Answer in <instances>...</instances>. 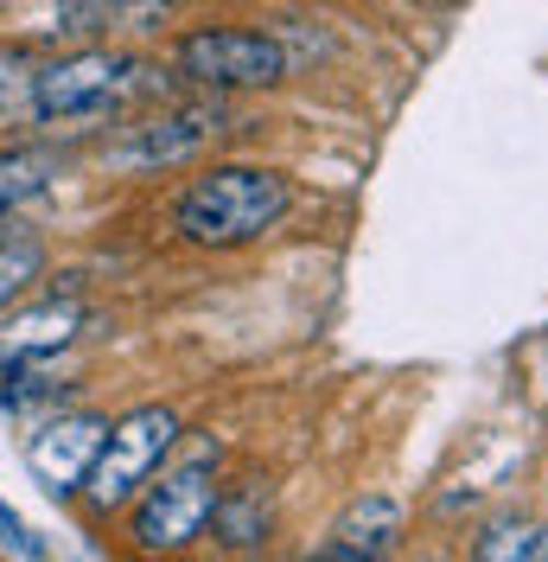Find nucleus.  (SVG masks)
Instances as JSON below:
<instances>
[{"mask_svg":"<svg viewBox=\"0 0 548 562\" xmlns=\"http://www.w3.org/2000/svg\"><path fill=\"white\" fill-rule=\"evenodd\" d=\"M300 192L281 167L262 160H210L179 186L172 199V237L205 256H237V249L269 244L274 231L294 217Z\"/></svg>","mask_w":548,"mask_h":562,"instance_id":"obj_1","label":"nucleus"},{"mask_svg":"<svg viewBox=\"0 0 548 562\" xmlns=\"http://www.w3.org/2000/svg\"><path fill=\"white\" fill-rule=\"evenodd\" d=\"M153 90H160V70L140 52L90 38L65 58H45L26 70V115L38 128H77V122H109Z\"/></svg>","mask_w":548,"mask_h":562,"instance_id":"obj_2","label":"nucleus"},{"mask_svg":"<svg viewBox=\"0 0 548 562\" xmlns=\"http://www.w3.org/2000/svg\"><path fill=\"white\" fill-rule=\"evenodd\" d=\"M217 467H224V448L217 441H198V448H172L167 467L147 480V486L128 498V543H135L140 557H179V550H192L210 525V505H217Z\"/></svg>","mask_w":548,"mask_h":562,"instance_id":"obj_3","label":"nucleus"},{"mask_svg":"<svg viewBox=\"0 0 548 562\" xmlns=\"http://www.w3.org/2000/svg\"><path fill=\"white\" fill-rule=\"evenodd\" d=\"M179 441H185V416L172 403H135L128 416H115L103 435V448H96V460H90V473L77 480L83 512L90 518H122L128 498L167 467V454Z\"/></svg>","mask_w":548,"mask_h":562,"instance_id":"obj_4","label":"nucleus"},{"mask_svg":"<svg viewBox=\"0 0 548 562\" xmlns=\"http://www.w3.org/2000/svg\"><path fill=\"white\" fill-rule=\"evenodd\" d=\"M172 70L205 97H249V90H281L294 77V58L274 33L210 20L172 38Z\"/></svg>","mask_w":548,"mask_h":562,"instance_id":"obj_5","label":"nucleus"},{"mask_svg":"<svg viewBox=\"0 0 548 562\" xmlns=\"http://www.w3.org/2000/svg\"><path fill=\"white\" fill-rule=\"evenodd\" d=\"M230 109L224 97L210 103H185V109H160V115H140V122H122L115 140L96 147L109 173H160V167H179V160H198L210 140L224 135Z\"/></svg>","mask_w":548,"mask_h":562,"instance_id":"obj_6","label":"nucleus"},{"mask_svg":"<svg viewBox=\"0 0 548 562\" xmlns=\"http://www.w3.org/2000/svg\"><path fill=\"white\" fill-rule=\"evenodd\" d=\"M103 435H109V416H96V409H65V416L38 422L33 435H26V467L38 473V486L52 492V498H77V480L90 473Z\"/></svg>","mask_w":548,"mask_h":562,"instance_id":"obj_7","label":"nucleus"},{"mask_svg":"<svg viewBox=\"0 0 548 562\" xmlns=\"http://www.w3.org/2000/svg\"><path fill=\"white\" fill-rule=\"evenodd\" d=\"M77 333H83V301H77V294H45L33 307L13 301V307L0 314V358H7V364L52 358V351H65Z\"/></svg>","mask_w":548,"mask_h":562,"instance_id":"obj_8","label":"nucleus"},{"mask_svg":"<svg viewBox=\"0 0 548 562\" xmlns=\"http://www.w3.org/2000/svg\"><path fill=\"white\" fill-rule=\"evenodd\" d=\"M70 173V140L33 135V140H13L0 147V224L20 217L26 205H38L58 179Z\"/></svg>","mask_w":548,"mask_h":562,"instance_id":"obj_9","label":"nucleus"},{"mask_svg":"<svg viewBox=\"0 0 548 562\" xmlns=\"http://www.w3.org/2000/svg\"><path fill=\"white\" fill-rule=\"evenodd\" d=\"M402 550V505L389 492H364L339 512L332 537L319 543V557H351V562H377Z\"/></svg>","mask_w":548,"mask_h":562,"instance_id":"obj_10","label":"nucleus"},{"mask_svg":"<svg viewBox=\"0 0 548 562\" xmlns=\"http://www.w3.org/2000/svg\"><path fill=\"white\" fill-rule=\"evenodd\" d=\"M210 537L224 543V550H269V530H274V505H269V486L262 480H242V486H224L217 492V505H210Z\"/></svg>","mask_w":548,"mask_h":562,"instance_id":"obj_11","label":"nucleus"},{"mask_svg":"<svg viewBox=\"0 0 548 562\" xmlns=\"http://www.w3.org/2000/svg\"><path fill=\"white\" fill-rule=\"evenodd\" d=\"M38 276H45V244L38 237H7L0 244V314L13 301H26Z\"/></svg>","mask_w":548,"mask_h":562,"instance_id":"obj_12","label":"nucleus"},{"mask_svg":"<svg viewBox=\"0 0 548 562\" xmlns=\"http://www.w3.org/2000/svg\"><path fill=\"white\" fill-rule=\"evenodd\" d=\"M529 537H536V518H498V525L479 530L472 557L479 562H529Z\"/></svg>","mask_w":548,"mask_h":562,"instance_id":"obj_13","label":"nucleus"},{"mask_svg":"<svg viewBox=\"0 0 548 562\" xmlns=\"http://www.w3.org/2000/svg\"><path fill=\"white\" fill-rule=\"evenodd\" d=\"M20 70H33L20 52H0V115H13L20 109V97H26V77Z\"/></svg>","mask_w":548,"mask_h":562,"instance_id":"obj_14","label":"nucleus"},{"mask_svg":"<svg viewBox=\"0 0 548 562\" xmlns=\"http://www.w3.org/2000/svg\"><path fill=\"white\" fill-rule=\"evenodd\" d=\"M529 562H548V525H536V537H529Z\"/></svg>","mask_w":548,"mask_h":562,"instance_id":"obj_15","label":"nucleus"}]
</instances>
